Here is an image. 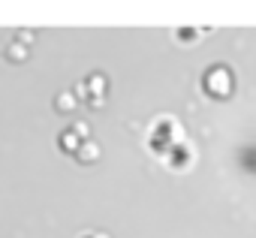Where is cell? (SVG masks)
Returning a JSON list of instances; mask_svg holds the SVG:
<instances>
[{"instance_id":"6da1fadb","label":"cell","mask_w":256,"mask_h":238,"mask_svg":"<svg viewBox=\"0 0 256 238\" xmlns=\"http://www.w3.org/2000/svg\"><path fill=\"white\" fill-rule=\"evenodd\" d=\"M208 88H211V94L226 97V94H229V72H226V69H214V72L208 75Z\"/></svg>"}]
</instances>
